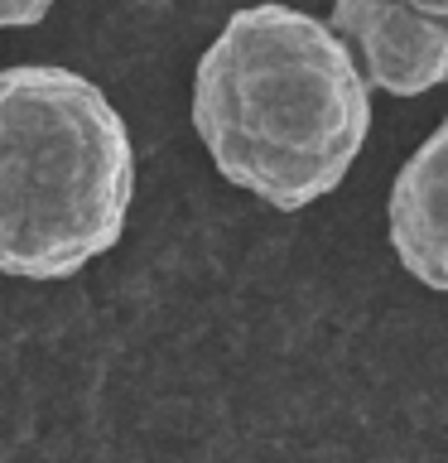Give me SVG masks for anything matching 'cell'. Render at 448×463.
Here are the masks:
<instances>
[{"label": "cell", "instance_id": "cell-1", "mask_svg": "<svg viewBox=\"0 0 448 463\" xmlns=\"http://www.w3.org/2000/svg\"><path fill=\"white\" fill-rule=\"evenodd\" d=\"M193 130L227 184L299 213L352 174L371 136V87L328 20L266 0L202 49Z\"/></svg>", "mask_w": 448, "mask_h": 463}, {"label": "cell", "instance_id": "cell-2", "mask_svg": "<svg viewBox=\"0 0 448 463\" xmlns=\"http://www.w3.org/2000/svg\"><path fill=\"white\" fill-rule=\"evenodd\" d=\"M135 198V145L92 78L0 68V275L68 280L107 256Z\"/></svg>", "mask_w": 448, "mask_h": 463}, {"label": "cell", "instance_id": "cell-3", "mask_svg": "<svg viewBox=\"0 0 448 463\" xmlns=\"http://www.w3.org/2000/svg\"><path fill=\"white\" fill-rule=\"evenodd\" d=\"M332 34L357 58L367 87L425 97L448 82V24L396 0H332Z\"/></svg>", "mask_w": 448, "mask_h": 463}, {"label": "cell", "instance_id": "cell-4", "mask_svg": "<svg viewBox=\"0 0 448 463\" xmlns=\"http://www.w3.org/2000/svg\"><path fill=\"white\" fill-rule=\"evenodd\" d=\"M386 222L400 266L419 285L448 295V121L400 165Z\"/></svg>", "mask_w": 448, "mask_h": 463}, {"label": "cell", "instance_id": "cell-5", "mask_svg": "<svg viewBox=\"0 0 448 463\" xmlns=\"http://www.w3.org/2000/svg\"><path fill=\"white\" fill-rule=\"evenodd\" d=\"M58 0H0V29H24V24H39Z\"/></svg>", "mask_w": 448, "mask_h": 463}, {"label": "cell", "instance_id": "cell-6", "mask_svg": "<svg viewBox=\"0 0 448 463\" xmlns=\"http://www.w3.org/2000/svg\"><path fill=\"white\" fill-rule=\"evenodd\" d=\"M396 5L419 10V14H429V20H443L448 24V0H396Z\"/></svg>", "mask_w": 448, "mask_h": 463}]
</instances>
